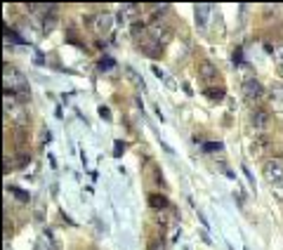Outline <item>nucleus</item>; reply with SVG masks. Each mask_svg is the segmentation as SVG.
<instances>
[{
    "mask_svg": "<svg viewBox=\"0 0 283 250\" xmlns=\"http://www.w3.org/2000/svg\"><path fill=\"white\" fill-rule=\"evenodd\" d=\"M3 88H5V92H14L21 104H26L31 99L29 80H26L24 73L12 64H5V69H3Z\"/></svg>",
    "mask_w": 283,
    "mask_h": 250,
    "instance_id": "1",
    "label": "nucleus"
},
{
    "mask_svg": "<svg viewBox=\"0 0 283 250\" xmlns=\"http://www.w3.org/2000/svg\"><path fill=\"white\" fill-rule=\"evenodd\" d=\"M149 205H151V208H156V210H165V208H167V199L163 196V193H151V196H149Z\"/></svg>",
    "mask_w": 283,
    "mask_h": 250,
    "instance_id": "13",
    "label": "nucleus"
},
{
    "mask_svg": "<svg viewBox=\"0 0 283 250\" xmlns=\"http://www.w3.org/2000/svg\"><path fill=\"white\" fill-rule=\"evenodd\" d=\"M278 73H281V76H283V66H278Z\"/></svg>",
    "mask_w": 283,
    "mask_h": 250,
    "instance_id": "28",
    "label": "nucleus"
},
{
    "mask_svg": "<svg viewBox=\"0 0 283 250\" xmlns=\"http://www.w3.org/2000/svg\"><path fill=\"white\" fill-rule=\"evenodd\" d=\"M269 121H271L269 111L258 109V111H255V114H252V128H255V130H264V128H267V125H269Z\"/></svg>",
    "mask_w": 283,
    "mask_h": 250,
    "instance_id": "11",
    "label": "nucleus"
},
{
    "mask_svg": "<svg viewBox=\"0 0 283 250\" xmlns=\"http://www.w3.org/2000/svg\"><path fill=\"white\" fill-rule=\"evenodd\" d=\"M99 114H102V118H109V109H106V106H102V109H99Z\"/></svg>",
    "mask_w": 283,
    "mask_h": 250,
    "instance_id": "26",
    "label": "nucleus"
},
{
    "mask_svg": "<svg viewBox=\"0 0 283 250\" xmlns=\"http://www.w3.org/2000/svg\"><path fill=\"white\" fill-rule=\"evenodd\" d=\"M271 54L276 57L278 66H283V43H281V45H274V52H271Z\"/></svg>",
    "mask_w": 283,
    "mask_h": 250,
    "instance_id": "20",
    "label": "nucleus"
},
{
    "mask_svg": "<svg viewBox=\"0 0 283 250\" xmlns=\"http://www.w3.org/2000/svg\"><path fill=\"white\" fill-rule=\"evenodd\" d=\"M114 66H116V59L104 57V59H99V64H97V69H99V71H111Z\"/></svg>",
    "mask_w": 283,
    "mask_h": 250,
    "instance_id": "15",
    "label": "nucleus"
},
{
    "mask_svg": "<svg viewBox=\"0 0 283 250\" xmlns=\"http://www.w3.org/2000/svg\"><path fill=\"white\" fill-rule=\"evenodd\" d=\"M156 222H158V225H161V227H165L167 222H170V215H167L165 210H161V212H158V215H156Z\"/></svg>",
    "mask_w": 283,
    "mask_h": 250,
    "instance_id": "21",
    "label": "nucleus"
},
{
    "mask_svg": "<svg viewBox=\"0 0 283 250\" xmlns=\"http://www.w3.org/2000/svg\"><path fill=\"white\" fill-rule=\"evenodd\" d=\"M206 97L219 102V99H224V90H219V88H206Z\"/></svg>",
    "mask_w": 283,
    "mask_h": 250,
    "instance_id": "14",
    "label": "nucleus"
},
{
    "mask_svg": "<svg viewBox=\"0 0 283 250\" xmlns=\"http://www.w3.org/2000/svg\"><path fill=\"white\" fill-rule=\"evenodd\" d=\"M193 12H196V26H199V29H206L208 19H210V5L199 3V5L193 7Z\"/></svg>",
    "mask_w": 283,
    "mask_h": 250,
    "instance_id": "10",
    "label": "nucleus"
},
{
    "mask_svg": "<svg viewBox=\"0 0 283 250\" xmlns=\"http://www.w3.org/2000/svg\"><path fill=\"white\" fill-rule=\"evenodd\" d=\"M116 21L118 19L111 12H99V14H95V19H92V29H95V33L104 36V33H109L111 29H114Z\"/></svg>",
    "mask_w": 283,
    "mask_h": 250,
    "instance_id": "4",
    "label": "nucleus"
},
{
    "mask_svg": "<svg viewBox=\"0 0 283 250\" xmlns=\"http://www.w3.org/2000/svg\"><path fill=\"white\" fill-rule=\"evenodd\" d=\"M151 7H154V10H151V12H154V19H156V17H163V14L170 12V5H165V3H161V5H151Z\"/></svg>",
    "mask_w": 283,
    "mask_h": 250,
    "instance_id": "18",
    "label": "nucleus"
},
{
    "mask_svg": "<svg viewBox=\"0 0 283 250\" xmlns=\"http://www.w3.org/2000/svg\"><path fill=\"white\" fill-rule=\"evenodd\" d=\"M121 154H123V144L118 142V144H116V156H121Z\"/></svg>",
    "mask_w": 283,
    "mask_h": 250,
    "instance_id": "27",
    "label": "nucleus"
},
{
    "mask_svg": "<svg viewBox=\"0 0 283 250\" xmlns=\"http://www.w3.org/2000/svg\"><path fill=\"white\" fill-rule=\"evenodd\" d=\"M10 191L14 193V199L19 201V203H26V201H29V191H24V189H17V186H10Z\"/></svg>",
    "mask_w": 283,
    "mask_h": 250,
    "instance_id": "17",
    "label": "nucleus"
},
{
    "mask_svg": "<svg viewBox=\"0 0 283 250\" xmlns=\"http://www.w3.org/2000/svg\"><path fill=\"white\" fill-rule=\"evenodd\" d=\"M271 193H274L278 201H283V180L271 182Z\"/></svg>",
    "mask_w": 283,
    "mask_h": 250,
    "instance_id": "19",
    "label": "nucleus"
},
{
    "mask_svg": "<svg viewBox=\"0 0 283 250\" xmlns=\"http://www.w3.org/2000/svg\"><path fill=\"white\" fill-rule=\"evenodd\" d=\"M5 116L14 123V125H26V123H29V114L24 111V106H21V104H14V106L5 109Z\"/></svg>",
    "mask_w": 283,
    "mask_h": 250,
    "instance_id": "8",
    "label": "nucleus"
},
{
    "mask_svg": "<svg viewBox=\"0 0 283 250\" xmlns=\"http://www.w3.org/2000/svg\"><path fill=\"white\" fill-rule=\"evenodd\" d=\"M149 38H154L156 43L165 45V43H170V38H173V31H170V26H167V24L154 19L151 24H149Z\"/></svg>",
    "mask_w": 283,
    "mask_h": 250,
    "instance_id": "3",
    "label": "nucleus"
},
{
    "mask_svg": "<svg viewBox=\"0 0 283 250\" xmlns=\"http://www.w3.org/2000/svg\"><path fill=\"white\" fill-rule=\"evenodd\" d=\"M222 149H224V147H222L219 142H208V144H206V151H222Z\"/></svg>",
    "mask_w": 283,
    "mask_h": 250,
    "instance_id": "23",
    "label": "nucleus"
},
{
    "mask_svg": "<svg viewBox=\"0 0 283 250\" xmlns=\"http://www.w3.org/2000/svg\"><path fill=\"white\" fill-rule=\"evenodd\" d=\"M17 165H19V168H24V165H29V156H26V154H21V156H17Z\"/></svg>",
    "mask_w": 283,
    "mask_h": 250,
    "instance_id": "24",
    "label": "nucleus"
},
{
    "mask_svg": "<svg viewBox=\"0 0 283 250\" xmlns=\"http://www.w3.org/2000/svg\"><path fill=\"white\" fill-rule=\"evenodd\" d=\"M241 92H243V97L248 102H260L264 97V88L258 78H245L243 85H241Z\"/></svg>",
    "mask_w": 283,
    "mask_h": 250,
    "instance_id": "2",
    "label": "nucleus"
},
{
    "mask_svg": "<svg viewBox=\"0 0 283 250\" xmlns=\"http://www.w3.org/2000/svg\"><path fill=\"white\" fill-rule=\"evenodd\" d=\"M139 50L147 54V57H151V59H158L163 54V45L161 43H156L154 38H144L139 43Z\"/></svg>",
    "mask_w": 283,
    "mask_h": 250,
    "instance_id": "7",
    "label": "nucleus"
},
{
    "mask_svg": "<svg viewBox=\"0 0 283 250\" xmlns=\"http://www.w3.org/2000/svg\"><path fill=\"white\" fill-rule=\"evenodd\" d=\"M234 62H236V66H241V50L234 52Z\"/></svg>",
    "mask_w": 283,
    "mask_h": 250,
    "instance_id": "25",
    "label": "nucleus"
},
{
    "mask_svg": "<svg viewBox=\"0 0 283 250\" xmlns=\"http://www.w3.org/2000/svg\"><path fill=\"white\" fill-rule=\"evenodd\" d=\"M130 33H132V38H137L142 43V40L147 38V33H149V26L144 24V21H135V24L130 26Z\"/></svg>",
    "mask_w": 283,
    "mask_h": 250,
    "instance_id": "12",
    "label": "nucleus"
},
{
    "mask_svg": "<svg viewBox=\"0 0 283 250\" xmlns=\"http://www.w3.org/2000/svg\"><path fill=\"white\" fill-rule=\"evenodd\" d=\"M43 24H45V26H43V31H45V33H50L52 29H54V14L45 17V21H43Z\"/></svg>",
    "mask_w": 283,
    "mask_h": 250,
    "instance_id": "22",
    "label": "nucleus"
},
{
    "mask_svg": "<svg viewBox=\"0 0 283 250\" xmlns=\"http://www.w3.org/2000/svg\"><path fill=\"white\" fill-rule=\"evenodd\" d=\"M199 73H201V78H203V80H217V78H219L217 66L212 64V62H208V59L199 64Z\"/></svg>",
    "mask_w": 283,
    "mask_h": 250,
    "instance_id": "9",
    "label": "nucleus"
},
{
    "mask_svg": "<svg viewBox=\"0 0 283 250\" xmlns=\"http://www.w3.org/2000/svg\"><path fill=\"white\" fill-rule=\"evenodd\" d=\"M262 173H264V177H267L269 182L283 180V158H269L267 163H264Z\"/></svg>",
    "mask_w": 283,
    "mask_h": 250,
    "instance_id": "5",
    "label": "nucleus"
},
{
    "mask_svg": "<svg viewBox=\"0 0 283 250\" xmlns=\"http://www.w3.org/2000/svg\"><path fill=\"white\" fill-rule=\"evenodd\" d=\"M137 12H139V5H121V10H118V14H116V19L121 21L123 26H132V24H135Z\"/></svg>",
    "mask_w": 283,
    "mask_h": 250,
    "instance_id": "6",
    "label": "nucleus"
},
{
    "mask_svg": "<svg viewBox=\"0 0 283 250\" xmlns=\"http://www.w3.org/2000/svg\"><path fill=\"white\" fill-rule=\"evenodd\" d=\"M147 250H167V245H165V241H163V238H151V241H149V245H147Z\"/></svg>",
    "mask_w": 283,
    "mask_h": 250,
    "instance_id": "16",
    "label": "nucleus"
}]
</instances>
